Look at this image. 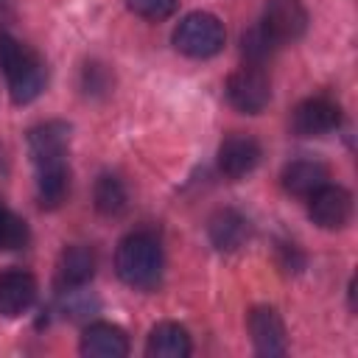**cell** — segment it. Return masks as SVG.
<instances>
[{
  "label": "cell",
  "mask_w": 358,
  "mask_h": 358,
  "mask_svg": "<svg viewBox=\"0 0 358 358\" xmlns=\"http://www.w3.org/2000/svg\"><path fill=\"white\" fill-rule=\"evenodd\" d=\"M36 299V280L22 268H8L0 274V313L14 319L22 316Z\"/></svg>",
  "instance_id": "8fae6325"
},
{
  "label": "cell",
  "mask_w": 358,
  "mask_h": 358,
  "mask_svg": "<svg viewBox=\"0 0 358 358\" xmlns=\"http://www.w3.org/2000/svg\"><path fill=\"white\" fill-rule=\"evenodd\" d=\"M0 70L8 81L14 103H31L48 84V67L36 50L0 31Z\"/></svg>",
  "instance_id": "6da1fadb"
},
{
  "label": "cell",
  "mask_w": 358,
  "mask_h": 358,
  "mask_svg": "<svg viewBox=\"0 0 358 358\" xmlns=\"http://www.w3.org/2000/svg\"><path fill=\"white\" fill-rule=\"evenodd\" d=\"M210 241L221 252H235L249 238V221L238 210H218L210 218Z\"/></svg>",
  "instance_id": "2e32d148"
},
{
  "label": "cell",
  "mask_w": 358,
  "mask_h": 358,
  "mask_svg": "<svg viewBox=\"0 0 358 358\" xmlns=\"http://www.w3.org/2000/svg\"><path fill=\"white\" fill-rule=\"evenodd\" d=\"M67 145H70V126L62 120L39 123L28 134V151H31L34 165L67 159Z\"/></svg>",
  "instance_id": "30bf717a"
},
{
  "label": "cell",
  "mask_w": 358,
  "mask_h": 358,
  "mask_svg": "<svg viewBox=\"0 0 358 358\" xmlns=\"http://www.w3.org/2000/svg\"><path fill=\"white\" fill-rule=\"evenodd\" d=\"M260 25L271 34V39L277 45H285V42H294L305 34L308 11H305L302 0H268L263 8Z\"/></svg>",
  "instance_id": "8992f818"
},
{
  "label": "cell",
  "mask_w": 358,
  "mask_h": 358,
  "mask_svg": "<svg viewBox=\"0 0 358 358\" xmlns=\"http://www.w3.org/2000/svg\"><path fill=\"white\" fill-rule=\"evenodd\" d=\"M151 358H187L190 355V336L176 322H159L145 344Z\"/></svg>",
  "instance_id": "e0dca14e"
},
{
  "label": "cell",
  "mask_w": 358,
  "mask_h": 358,
  "mask_svg": "<svg viewBox=\"0 0 358 358\" xmlns=\"http://www.w3.org/2000/svg\"><path fill=\"white\" fill-rule=\"evenodd\" d=\"M162 246L151 232H131L117 243L115 268L117 277L131 288H157L162 277Z\"/></svg>",
  "instance_id": "7a4b0ae2"
},
{
  "label": "cell",
  "mask_w": 358,
  "mask_h": 358,
  "mask_svg": "<svg viewBox=\"0 0 358 358\" xmlns=\"http://www.w3.org/2000/svg\"><path fill=\"white\" fill-rule=\"evenodd\" d=\"M92 199H95V210L101 215H120L126 210V201H129L123 182L117 176H112V173L98 176L95 190H92Z\"/></svg>",
  "instance_id": "ac0fdd59"
},
{
  "label": "cell",
  "mask_w": 358,
  "mask_h": 358,
  "mask_svg": "<svg viewBox=\"0 0 358 358\" xmlns=\"http://www.w3.org/2000/svg\"><path fill=\"white\" fill-rule=\"evenodd\" d=\"M70 193V168L67 159L36 165V196L45 210H56Z\"/></svg>",
  "instance_id": "9a60e30c"
},
{
  "label": "cell",
  "mask_w": 358,
  "mask_h": 358,
  "mask_svg": "<svg viewBox=\"0 0 358 358\" xmlns=\"http://www.w3.org/2000/svg\"><path fill=\"white\" fill-rule=\"evenodd\" d=\"M224 42H227L224 22L207 11H193V14L182 17L173 31L176 50L190 59H210L224 48Z\"/></svg>",
  "instance_id": "3957f363"
},
{
  "label": "cell",
  "mask_w": 358,
  "mask_h": 358,
  "mask_svg": "<svg viewBox=\"0 0 358 358\" xmlns=\"http://www.w3.org/2000/svg\"><path fill=\"white\" fill-rule=\"evenodd\" d=\"M277 48L280 45L271 39V34L263 25H255L241 36V53H243L246 64H252V67H263L277 53Z\"/></svg>",
  "instance_id": "d6986e66"
},
{
  "label": "cell",
  "mask_w": 358,
  "mask_h": 358,
  "mask_svg": "<svg viewBox=\"0 0 358 358\" xmlns=\"http://www.w3.org/2000/svg\"><path fill=\"white\" fill-rule=\"evenodd\" d=\"M28 243V224L0 201V249H20Z\"/></svg>",
  "instance_id": "ffe728a7"
},
{
  "label": "cell",
  "mask_w": 358,
  "mask_h": 358,
  "mask_svg": "<svg viewBox=\"0 0 358 358\" xmlns=\"http://www.w3.org/2000/svg\"><path fill=\"white\" fill-rule=\"evenodd\" d=\"M227 98L238 112L260 115L271 101V84L263 67H241L227 78Z\"/></svg>",
  "instance_id": "277c9868"
},
{
  "label": "cell",
  "mask_w": 358,
  "mask_h": 358,
  "mask_svg": "<svg viewBox=\"0 0 358 358\" xmlns=\"http://www.w3.org/2000/svg\"><path fill=\"white\" fill-rule=\"evenodd\" d=\"M126 6L143 20H168L179 8V0H126Z\"/></svg>",
  "instance_id": "44dd1931"
},
{
  "label": "cell",
  "mask_w": 358,
  "mask_h": 358,
  "mask_svg": "<svg viewBox=\"0 0 358 358\" xmlns=\"http://www.w3.org/2000/svg\"><path fill=\"white\" fill-rule=\"evenodd\" d=\"M308 213L322 229H341L352 215V196L338 185H322L308 196Z\"/></svg>",
  "instance_id": "52a82bcc"
},
{
  "label": "cell",
  "mask_w": 358,
  "mask_h": 358,
  "mask_svg": "<svg viewBox=\"0 0 358 358\" xmlns=\"http://www.w3.org/2000/svg\"><path fill=\"white\" fill-rule=\"evenodd\" d=\"M246 324H249L252 344L260 355H282L288 350V333H285V324L274 308H268V305L252 308Z\"/></svg>",
  "instance_id": "9c48e42d"
},
{
  "label": "cell",
  "mask_w": 358,
  "mask_h": 358,
  "mask_svg": "<svg viewBox=\"0 0 358 358\" xmlns=\"http://www.w3.org/2000/svg\"><path fill=\"white\" fill-rule=\"evenodd\" d=\"M8 17H11V3H8V0H0V25H3Z\"/></svg>",
  "instance_id": "7402d4cb"
},
{
  "label": "cell",
  "mask_w": 358,
  "mask_h": 358,
  "mask_svg": "<svg viewBox=\"0 0 358 358\" xmlns=\"http://www.w3.org/2000/svg\"><path fill=\"white\" fill-rule=\"evenodd\" d=\"M260 157H263L260 143L249 134L235 131L218 145V171L227 179H243L257 168Z\"/></svg>",
  "instance_id": "ba28073f"
},
{
  "label": "cell",
  "mask_w": 358,
  "mask_h": 358,
  "mask_svg": "<svg viewBox=\"0 0 358 358\" xmlns=\"http://www.w3.org/2000/svg\"><path fill=\"white\" fill-rule=\"evenodd\" d=\"M78 350L87 358H123L129 352V338L117 324L95 322L84 330Z\"/></svg>",
  "instance_id": "7c38bea8"
},
{
  "label": "cell",
  "mask_w": 358,
  "mask_h": 358,
  "mask_svg": "<svg viewBox=\"0 0 358 358\" xmlns=\"http://www.w3.org/2000/svg\"><path fill=\"white\" fill-rule=\"evenodd\" d=\"M282 187L294 196H310L313 190H319L322 185H327L330 171L324 162L319 159H294L282 168Z\"/></svg>",
  "instance_id": "5bb4252c"
},
{
  "label": "cell",
  "mask_w": 358,
  "mask_h": 358,
  "mask_svg": "<svg viewBox=\"0 0 358 358\" xmlns=\"http://www.w3.org/2000/svg\"><path fill=\"white\" fill-rule=\"evenodd\" d=\"M338 123H341V109L336 101H330L324 95L305 98L291 112V129L299 137H322V134L338 129Z\"/></svg>",
  "instance_id": "5b68a950"
},
{
  "label": "cell",
  "mask_w": 358,
  "mask_h": 358,
  "mask_svg": "<svg viewBox=\"0 0 358 358\" xmlns=\"http://www.w3.org/2000/svg\"><path fill=\"white\" fill-rule=\"evenodd\" d=\"M95 252L84 243H73L67 246L62 255H59V263H56V282L62 288H81L92 280L95 274Z\"/></svg>",
  "instance_id": "4fadbf2b"
}]
</instances>
